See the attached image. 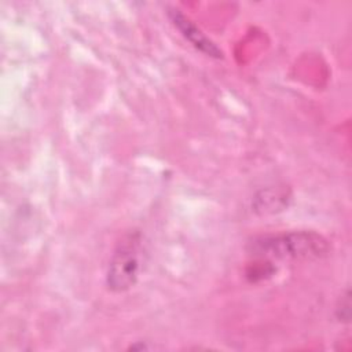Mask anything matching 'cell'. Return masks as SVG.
I'll return each mask as SVG.
<instances>
[{"label": "cell", "mask_w": 352, "mask_h": 352, "mask_svg": "<svg viewBox=\"0 0 352 352\" xmlns=\"http://www.w3.org/2000/svg\"><path fill=\"white\" fill-rule=\"evenodd\" d=\"M252 252L257 256L272 258H309L326 252V242L314 232H290L276 236H265L252 243Z\"/></svg>", "instance_id": "obj_1"}, {"label": "cell", "mask_w": 352, "mask_h": 352, "mask_svg": "<svg viewBox=\"0 0 352 352\" xmlns=\"http://www.w3.org/2000/svg\"><path fill=\"white\" fill-rule=\"evenodd\" d=\"M140 272V241L131 234L116 248L106 274V283L113 292H125L133 286Z\"/></svg>", "instance_id": "obj_2"}, {"label": "cell", "mask_w": 352, "mask_h": 352, "mask_svg": "<svg viewBox=\"0 0 352 352\" xmlns=\"http://www.w3.org/2000/svg\"><path fill=\"white\" fill-rule=\"evenodd\" d=\"M168 15L172 21V23L182 32L186 40H188L197 50L204 52L208 56L212 58H221L223 52L212 41L209 40L188 18H186L179 10H170L168 11Z\"/></svg>", "instance_id": "obj_3"}, {"label": "cell", "mask_w": 352, "mask_h": 352, "mask_svg": "<svg viewBox=\"0 0 352 352\" xmlns=\"http://www.w3.org/2000/svg\"><path fill=\"white\" fill-rule=\"evenodd\" d=\"M342 300H344V304H342V301H341V307L340 308H337V311L340 312L338 314V318H340V320H345V322H348L349 320V312H351V309H349V293L346 292L345 293V296H342Z\"/></svg>", "instance_id": "obj_4"}]
</instances>
